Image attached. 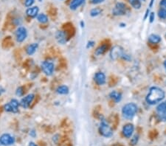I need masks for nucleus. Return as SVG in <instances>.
<instances>
[{
  "mask_svg": "<svg viewBox=\"0 0 166 146\" xmlns=\"http://www.w3.org/2000/svg\"><path fill=\"white\" fill-rule=\"evenodd\" d=\"M154 1L155 0H151V2H150V4H149V8H152V7H153V5H154Z\"/></svg>",
  "mask_w": 166,
  "mask_h": 146,
  "instance_id": "obj_35",
  "label": "nucleus"
},
{
  "mask_svg": "<svg viewBox=\"0 0 166 146\" xmlns=\"http://www.w3.org/2000/svg\"><path fill=\"white\" fill-rule=\"evenodd\" d=\"M139 140V136L138 135H134L133 137L131 138V142H130V143H131V145H135L137 143H138Z\"/></svg>",
  "mask_w": 166,
  "mask_h": 146,
  "instance_id": "obj_28",
  "label": "nucleus"
},
{
  "mask_svg": "<svg viewBox=\"0 0 166 146\" xmlns=\"http://www.w3.org/2000/svg\"><path fill=\"white\" fill-rule=\"evenodd\" d=\"M29 134H30V137H32L34 138V137H36V131H35V130H34V129H32L30 131V133H29Z\"/></svg>",
  "mask_w": 166,
  "mask_h": 146,
  "instance_id": "obj_32",
  "label": "nucleus"
},
{
  "mask_svg": "<svg viewBox=\"0 0 166 146\" xmlns=\"http://www.w3.org/2000/svg\"><path fill=\"white\" fill-rule=\"evenodd\" d=\"M127 10L128 8H127L126 4L120 2L116 3L114 8L112 9V15L115 16H124L126 14Z\"/></svg>",
  "mask_w": 166,
  "mask_h": 146,
  "instance_id": "obj_6",
  "label": "nucleus"
},
{
  "mask_svg": "<svg viewBox=\"0 0 166 146\" xmlns=\"http://www.w3.org/2000/svg\"><path fill=\"white\" fill-rule=\"evenodd\" d=\"M28 32L25 27L19 26L15 31V37L18 43H22L28 38Z\"/></svg>",
  "mask_w": 166,
  "mask_h": 146,
  "instance_id": "obj_5",
  "label": "nucleus"
},
{
  "mask_svg": "<svg viewBox=\"0 0 166 146\" xmlns=\"http://www.w3.org/2000/svg\"><path fill=\"white\" fill-rule=\"evenodd\" d=\"M94 80L95 83L99 86H103L106 84V78L105 74L102 72H98L95 74Z\"/></svg>",
  "mask_w": 166,
  "mask_h": 146,
  "instance_id": "obj_14",
  "label": "nucleus"
},
{
  "mask_svg": "<svg viewBox=\"0 0 166 146\" xmlns=\"http://www.w3.org/2000/svg\"><path fill=\"white\" fill-rule=\"evenodd\" d=\"M38 48V43H32L29 45L26 48V53L28 55H34Z\"/></svg>",
  "mask_w": 166,
  "mask_h": 146,
  "instance_id": "obj_17",
  "label": "nucleus"
},
{
  "mask_svg": "<svg viewBox=\"0 0 166 146\" xmlns=\"http://www.w3.org/2000/svg\"><path fill=\"white\" fill-rule=\"evenodd\" d=\"M94 46H95V41H88L87 45H86V48L90 49L94 47Z\"/></svg>",
  "mask_w": 166,
  "mask_h": 146,
  "instance_id": "obj_30",
  "label": "nucleus"
},
{
  "mask_svg": "<svg viewBox=\"0 0 166 146\" xmlns=\"http://www.w3.org/2000/svg\"><path fill=\"white\" fill-rule=\"evenodd\" d=\"M134 131V126L133 124L128 123L126 124L123 127V135L126 138H130L131 137V136L133 135Z\"/></svg>",
  "mask_w": 166,
  "mask_h": 146,
  "instance_id": "obj_13",
  "label": "nucleus"
},
{
  "mask_svg": "<svg viewBox=\"0 0 166 146\" xmlns=\"http://www.w3.org/2000/svg\"><path fill=\"white\" fill-rule=\"evenodd\" d=\"M36 20L41 24H46L48 22V17L45 13H39L36 17Z\"/></svg>",
  "mask_w": 166,
  "mask_h": 146,
  "instance_id": "obj_22",
  "label": "nucleus"
},
{
  "mask_svg": "<svg viewBox=\"0 0 166 146\" xmlns=\"http://www.w3.org/2000/svg\"><path fill=\"white\" fill-rule=\"evenodd\" d=\"M157 14H158L159 18H162V19H166V8H160Z\"/></svg>",
  "mask_w": 166,
  "mask_h": 146,
  "instance_id": "obj_25",
  "label": "nucleus"
},
{
  "mask_svg": "<svg viewBox=\"0 0 166 146\" xmlns=\"http://www.w3.org/2000/svg\"><path fill=\"white\" fill-rule=\"evenodd\" d=\"M105 0H90V2H92L93 5H98L101 4V3H103Z\"/></svg>",
  "mask_w": 166,
  "mask_h": 146,
  "instance_id": "obj_31",
  "label": "nucleus"
},
{
  "mask_svg": "<svg viewBox=\"0 0 166 146\" xmlns=\"http://www.w3.org/2000/svg\"><path fill=\"white\" fill-rule=\"evenodd\" d=\"M24 93H25V91H24V88L22 86H19V87H18L16 90V95L18 97L23 96Z\"/></svg>",
  "mask_w": 166,
  "mask_h": 146,
  "instance_id": "obj_27",
  "label": "nucleus"
},
{
  "mask_svg": "<svg viewBox=\"0 0 166 146\" xmlns=\"http://www.w3.org/2000/svg\"><path fill=\"white\" fill-rule=\"evenodd\" d=\"M128 2L130 3L132 8H134V9L139 10L141 8L142 2L140 0H128Z\"/></svg>",
  "mask_w": 166,
  "mask_h": 146,
  "instance_id": "obj_23",
  "label": "nucleus"
},
{
  "mask_svg": "<svg viewBox=\"0 0 166 146\" xmlns=\"http://www.w3.org/2000/svg\"><path fill=\"white\" fill-rule=\"evenodd\" d=\"M19 102H18L16 99L13 98V99H11V101L8 102V103L5 104L3 108H4V110L6 112L16 114L18 112V108H19Z\"/></svg>",
  "mask_w": 166,
  "mask_h": 146,
  "instance_id": "obj_4",
  "label": "nucleus"
},
{
  "mask_svg": "<svg viewBox=\"0 0 166 146\" xmlns=\"http://www.w3.org/2000/svg\"><path fill=\"white\" fill-rule=\"evenodd\" d=\"M165 93L160 88L157 86H153L149 89L148 93L147 94L146 101L147 103L150 105H156L157 103H160L162 101V100L165 98Z\"/></svg>",
  "mask_w": 166,
  "mask_h": 146,
  "instance_id": "obj_1",
  "label": "nucleus"
},
{
  "mask_svg": "<svg viewBox=\"0 0 166 146\" xmlns=\"http://www.w3.org/2000/svg\"><path fill=\"white\" fill-rule=\"evenodd\" d=\"M160 6V8H166V0H161Z\"/></svg>",
  "mask_w": 166,
  "mask_h": 146,
  "instance_id": "obj_33",
  "label": "nucleus"
},
{
  "mask_svg": "<svg viewBox=\"0 0 166 146\" xmlns=\"http://www.w3.org/2000/svg\"><path fill=\"white\" fill-rule=\"evenodd\" d=\"M55 39L59 45H65L68 41V35H67V32L64 30H58L55 33Z\"/></svg>",
  "mask_w": 166,
  "mask_h": 146,
  "instance_id": "obj_12",
  "label": "nucleus"
},
{
  "mask_svg": "<svg viewBox=\"0 0 166 146\" xmlns=\"http://www.w3.org/2000/svg\"><path fill=\"white\" fill-rule=\"evenodd\" d=\"M157 116L161 121H166V101L161 102L157 107Z\"/></svg>",
  "mask_w": 166,
  "mask_h": 146,
  "instance_id": "obj_10",
  "label": "nucleus"
},
{
  "mask_svg": "<svg viewBox=\"0 0 166 146\" xmlns=\"http://www.w3.org/2000/svg\"><path fill=\"white\" fill-rule=\"evenodd\" d=\"M154 18H155V13H154V12H151V13H150V14H149V20H150V22L152 23L154 21Z\"/></svg>",
  "mask_w": 166,
  "mask_h": 146,
  "instance_id": "obj_29",
  "label": "nucleus"
},
{
  "mask_svg": "<svg viewBox=\"0 0 166 146\" xmlns=\"http://www.w3.org/2000/svg\"><path fill=\"white\" fill-rule=\"evenodd\" d=\"M101 13H102V10H101V8H95L91 10L89 14H90V16L92 17H97L99 16V15H101Z\"/></svg>",
  "mask_w": 166,
  "mask_h": 146,
  "instance_id": "obj_24",
  "label": "nucleus"
},
{
  "mask_svg": "<svg viewBox=\"0 0 166 146\" xmlns=\"http://www.w3.org/2000/svg\"><path fill=\"white\" fill-rule=\"evenodd\" d=\"M138 112V106L134 103H128L125 104L122 108V114L123 118L127 120H131Z\"/></svg>",
  "mask_w": 166,
  "mask_h": 146,
  "instance_id": "obj_2",
  "label": "nucleus"
},
{
  "mask_svg": "<svg viewBox=\"0 0 166 146\" xmlns=\"http://www.w3.org/2000/svg\"><path fill=\"white\" fill-rule=\"evenodd\" d=\"M25 13L28 17L32 18H36L37 16L39 14V8L38 6H32L30 8H27Z\"/></svg>",
  "mask_w": 166,
  "mask_h": 146,
  "instance_id": "obj_15",
  "label": "nucleus"
},
{
  "mask_svg": "<svg viewBox=\"0 0 166 146\" xmlns=\"http://www.w3.org/2000/svg\"><path fill=\"white\" fill-rule=\"evenodd\" d=\"M35 99L34 94H28V95L25 96L22 98L20 101V106L23 108H28L30 107L31 103H33V100Z\"/></svg>",
  "mask_w": 166,
  "mask_h": 146,
  "instance_id": "obj_11",
  "label": "nucleus"
},
{
  "mask_svg": "<svg viewBox=\"0 0 166 146\" xmlns=\"http://www.w3.org/2000/svg\"><path fill=\"white\" fill-rule=\"evenodd\" d=\"M4 91H4V89H2L1 87H0V96L2 95V92H4Z\"/></svg>",
  "mask_w": 166,
  "mask_h": 146,
  "instance_id": "obj_38",
  "label": "nucleus"
},
{
  "mask_svg": "<svg viewBox=\"0 0 166 146\" xmlns=\"http://www.w3.org/2000/svg\"><path fill=\"white\" fill-rule=\"evenodd\" d=\"M42 1H43V0H38V2H42Z\"/></svg>",
  "mask_w": 166,
  "mask_h": 146,
  "instance_id": "obj_41",
  "label": "nucleus"
},
{
  "mask_svg": "<svg viewBox=\"0 0 166 146\" xmlns=\"http://www.w3.org/2000/svg\"><path fill=\"white\" fill-rule=\"evenodd\" d=\"M16 142V139L10 134H3L0 136V145L3 146H11Z\"/></svg>",
  "mask_w": 166,
  "mask_h": 146,
  "instance_id": "obj_9",
  "label": "nucleus"
},
{
  "mask_svg": "<svg viewBox=\"0 0 166 146\" xmlns=\"http://www.w3.org/2000/svg\"><path fill=\"white\" fill-rule=\"evenodd\" d=\"M109 98L113 100L115 103H119L122 100V94L119 91H112L109 94Z\"/></svg>",
  "mask_w": 166,
  "mask_h": 146,
  "instance_id": "obj_19",
  "label": "nucleus"
},
{
  "mask_svg": "<svg viewBox=\"0 0 166 146\" xmlns=\"http://www.w3.org/2000/svg\"><path fill=\"white\" fill-rule=\"evenodd\" d=\"M86 0H72L69 3V8L71 11H76L81 6L84 5Z\"/></svg>",
  "mask_w": 166,
  "mask_h": 146,
  "instance_id": "obj_16",
  "label": "nucleus"
},
{
  "mask_svg": "<svg viewBox=\"0 0 166 146\" xmlns=\"http://www.w3.org/2000/svg\"><path fill=\"white\" fill-rule=\"evenodd\" d=\"M141 2H145V0H140Z\"/></svg>",
  "mask_w": 166,
  "mask_h": 146,
  "instance_id": "obj_42",
  "label": "nucleus"
},
{
  "mask_svg": "<svg viewBox=\"0 0 166 146\" xmlns=\"http://www.w3.org/2000/svg\"><path fill=\"white\" fill-rule=\"evenodd\" d=\"M35 0H25V2H24V5L27 8H30L34 5Z\"/></svg>",
  "mask_w": 166,
  "mask_h": 146,
  "instance_id": "obj_26",
  "label": "nucleus"
},
{
  "mask_svg": "<svg viewBox=\"0 0 166 146\" xmlns=\"http://www.w3.org/2000/svg\"><path fill=\"white\" fill-rule=\"evenodd\" d=\"M125 54L124 50L120 46H115L110 50V58L111 60H117L118 58H122Z\"/></svg>",
  "mask_w": 166,
  "mask_h": 146,
  "instance_id": "obj_8",
  "label": "nucleus"
},
{
  "mask_svg": "<svg viewBox=\"0 0 166 146\" xmlns=\"http://www.w3.org/2000/svg\"><path fill=\"white\" fill-rule=\"evenodd\" d=\"M99 132L103 137L106 138H109L113 135V131L111 126H109V124L105 120H102L101 121L99 125Z\"/></svg>",
  "mask_w": 166,
  "mask_h": 146,
  "instance_id": "obj_3",
  "label": "nucleus"
},
{
  "mask_svg": "<svg viewBox=\"0 0 166 146\" xmlns=\"http://www.w3.org/2000/svg\"><path fill=\"white\" fill-rule=\"evenodd\" d=\"M29 146H38V145H36V144L33 142H29Z\"/></svg>",
  "mask_w": 166,
  "mask_h": 146,
  "instance_id": "obj_36",
  "label": "nucleus"
},
{
  "mask_svg": "<svg viewBox=\"0 0 166 146\" xmlns=\"http://www.w3.org/2000/svg\"><path fill=\"white\" fill-rule=\"evenodd\" d=\"M81 28H84V22H81Z\"/></svg>",
  "mask_w": 166,
  "mask_h": 146,
  "instance_id": "obj_39",
  "label": "nucleus"
},
{
  "mask_svg": "<svg viewBox=\"0 0 166 146\" xmlns=\"http://www.w3.org/2000/svg\"><path fill=\"white\" fill-rule=\"evenodd\" d=\"M149 13H150V11H149V9H147V10H146V11H145V16H144V20H145L147 18H148Z\"/></svg>",
  "mask_w": 166,
  "mask_h": 146,
  "instance_id": "obj_34",
  "label": "nucleus"
},
{
  "mask_svg": "<svg viewBox=\"0 0 166 146\" xmlns=\"http://www.w3.org/2000/svg\"><path fill=\"white\" fill-rule=\"evenodd\" d=\"M55 92L60 95H66L69 94V89L67 85H61V86H58L57 89H55Z\"/></svg>",
  "mask_w": 166,
  "mask_h": 146,
  "instance_id": "obj_18",
  "label": "nucleus"
},
{
  "mask_svg": "<svg viewBox=\"0 0 166 146\" xmlns=\"http://www.w3.org/2000/svg\"><path fill=\"white\" fill-rule=\"evenodd\" d=\"M148 41L151 44H158L161 41V37L157 34H151L149 35Z\"/></svg>",
  "mask_w": 166,
  "mask_h": 146,
  "instance_id": "obj_21",
  "label": "nucleus"
},
{
  "mask_svg": "<svg viewBox=\"0 0 166 146\" xmlns=\"http://www.w3.org/2000/svg\"><path fill=\"white\" fill-rule=\"evenodd\" d=\"M109 48L107 45H102L98 47L97 49L95 50V54L97 56H99V55H102L105 52H106Z\"/></svg>",
  "mask_w": 166,
  "mask_h": 146,
  "instance_id": "obj_20",
  "label": "nucleus"
},
{
  "mask_svg": "<svg viewBox=\"0 0 166 146\" xmlns=\"http://www.w3.org/2000/svg\"><path fill=\"white\" fill-rule=\"evenodd\" d=\"M58 140H59V138H56V135L54 136V137H53V142H55V143H57Z\"/></svg>",
  "mask_w": 166,
  "mask_h": 146,
  "instance_id": "obj_37",
  "label": "nucleus"
},
{
  "mask_svg": "<svg viewBox=\"0 0 166 146\" xmlns=\"http://www.w3.org/2000/svg\"><path fill=\"white\" fill-rule=\"evenodd\" d=\"M163 65H164V67H165V71H166V60L164 61Z\"/></svg>",
  "mask_w": 166,
  "mask_h": 146,
  "instance_id": "obj_40",
  "label": "nucleus"
},
{
  "mask_svg": "<svg viewBox=\"0 0 166 146\" xmlns=\"http://www.w3.org/2000/svg\"><path fill=\"white\" fill-rule=\"evenodd\" d=\"M41 68L42 72L47 76H51L55 71V65L51 61H45L41 64Z\"/></svg>",
  "mask_w": 166,
  "mask_h": 146,
  "instance_id": "obj_7",
  "label": "nucleus"
}]
</instances>
